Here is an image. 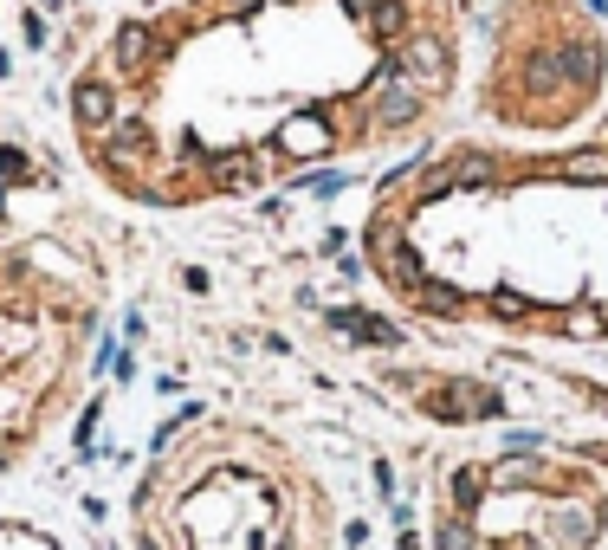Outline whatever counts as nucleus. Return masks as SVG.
I'll list each match as a JSON object with an SVG mask.
<instances>
[{"mask_svg":"<svg viewBox=\"0 0 608 550\" xmlns=\"http://www.w3.org/2000/svg\"><path fill=\"white\" fill-rule=\"evenodd\" d=\"M356 253L414 324L608 350V117L570 143L427 149L376 188Z\"/></svg>","mask_w":608,"mask_h":550,"instance_id":"f03ea898","label":"nucleus"},{"mask_svg":"<svg viewBox=\"0 0 608 550\" xmlns=\"http://www.w3.org/2000/svg\"><path fill=\"white\" fill-rule=\"evenodd\" d=\"M466 65V0H156L91 39L65 130L110 201L195 214L434 143Z\"/></svg>","mask_w":608,"mask_h":550,"instance_id":"f257e3e1","label":"nucleus"},{"mask_svg":"<svg viewBox=\"0 0 608 550\" xmlns=\"http://www.w3.org/2000/svg\"><path fill=\"white\" fill-rule=\"evenodd\" d=\"M39 195H52V169L46 156H33V149L20 143V136L0 123V240H20V233H33V208Z\"/></svg>","mask_w":608,"mask_h":550,"instance_id":"0eeeda50","label":"nucleus"},{"mask_svg":"<svg viewBox=\"0 0 608 550\" xmlns=\"http://www.w3.org/2000/svg\"><path fill=\"white\" fill-rule=\"evenodd\" d=\"M466 78L479 136L570 143L608 117V26L589 0H492Z\"/></svg>","mask_w":608,"mask_h":550,"instance_id":"39448f33","label":"nucleus"},{"mask_svg":"<svg viewBox=\"0 0 608 550\" xmlns=\"http://www.w3.org/2000/svg\"><path fill=\"white\" fill-rule=\"evenodd\" d=\"M0 550H52L39 531H20V525H0Z\"/></svg>","mask_w":608,"mask_h":550,"instance_id":"6e6552de","label":"nucleus"},{"mask_svg":"<svg viewBox=\"0 0 608 550\" xmlns=\"http://www.w3.org/2000/svg\"><path fill=\"white\" fill-rule=\"evenodd\" d=\"M130 550H337V499L279 428L195 415L136 473Z\"/></svg>","mask_w":608,"mask_h":550,"instance_id":"7ed1b4c3","label":"nucleus"},{"mask_svg":"<svg viewBox=\"0 0 608 550\" xmlns=\"http://www.w3.org/2000/svg\"><path fill=\"white\" fill-rule=\"evenodd\" d=\"M434 550H602L608 466L589 453H460L427 479Z\"/></svg>","mask_w":608,"mask_h":550,"instance_id":"423d86ee","label":"nucleus"},{"mask_svg":"<svg viewBox=\"0 0 608 550\" xmlns=\"http://www.w3.org/2000/svg\"><path fill=\"white\" fill-rule=\"evenodd\" d=\"M110 279L98 253L65 233L0 240V479H13L65 415L98 363Z\"/></svg>","mask_w":608,"mask_h":550,"instance_id":"20e7f679","label":"nucleus"}]
</instances>
